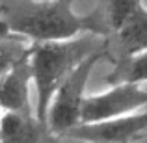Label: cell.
Instances as JSON below:
<instances>
[{"label":"cell","mask_w":147,"mask_h":143,"mask_svg":"<svg viewBox=\"0 0 147 143\" xmlns=\"http://www.w3.org/2000/svg\"><path fill=\"white\" fill-rule=\"evenodd\" d=\"M0 19L30 43L67 41L80 34L102 39L110 36L102 2L88 15H78L73 11V0H0Z\"/></svg>","instance_id":"6da1fadb"},{"label":"cell","mask_w":147,"mask_h":143,"mask_svg":"<svg viewBox=\"0 0 147 143\" xmlns=\"http://www.w3.org/2000/svg\"><path fill=\"white\" fill-rule=\"evenodd\" d=\"M100 50H106V39L93 34H82L67 41H47L30 45L32 82L37 91L36 119L47 128V111L54 91L76 69L80 61Z\"/></svg>","instance_id":"7a4b0ae2"},{"label":"cell","mask_w":147,"mask_h":143,"mask_svg":"<svg viewBox=\"0 0 147 143\" xmlns=\"http://www.w3.org/2000/svg\"><path fill=\"white\" fill-rule=\"evenodd\" d=\"M102 58H108L106 50L88 56L84 61L76 65V69L54 91L47 111V128L52 134L63 136L67 130L80 125V110H82V102L86 99L84 91H86L93 67Z\"/></svg>","instance_id":"3957f363"},{"label":"cell","mask_w":147,"mask_h":143,"mask_svg":"<svg viewBox=\"0 0 147 143\" xmlns=\"http://www.w3.org/2000/svg\"><path fill=\"white\" fill-rule=\"evenodd\" d=\"M147 106V89L134 84L114 86L104 93L86 97L80 110V125L112 121L136 113Z\"/></svg>","instance_id":"277c9868"},{"label":"cell","mask_w":147,"mask_h":143,"mask_svg":"<svg viewBox=\"0 0 147 143\" xmlns=\"http://www.w3.org/2000/svg\"><path fill=\"white\" fill-rule=\"evenodd\" d=\"M144 130H147V106L136 113L112 119V121L78 125L67 130L63 136L88 143H130Z\"/></svg>","instance_id":"5b68a950"},{"label":"cell","mask_w":147,"mask_h":143,"mask_svg":"<svg viewBox=\"0 0 147 143\" xmlns=\"http://www.w3.org/2000/svg\"><path fill=\"white\" fill-rule=\"evenodd\" d=\"M30 82H32V67L28 48V52L6 75L0 76V110L34 115V110L30 106Z\"/></svg>","instance_id":"8992f818"},{"label":"cell","mask_w":147,"mask_h":143,"mask_svg":"<svg viewBox=\"0 0 147 143\" xmlns=\"http://www.w3.org/2000/svg\"><path fill=\"white\" fill-rule=\"evenodd\" d=\"M147 50V9L140 6L106 39V56L115 61Z\"/></svg>","instance_id":"52a82bcc"},{"label":"cell","mask_w":147,"mask_h":143,"mask_svg":"<svg viewBox=\"0 0 147 143\" xmlns=\"http://www.w3.org/2000/svg\"><path fill=\"white\" fill-rule=\"evenodd\" d=\"M45 126L34 115L4 111L0 115V143H37Z\"/></svg>","instance_id":"ba28073f"},{"label":"cell","mask_w":147,"mask_h":143,"mask_svg":"<svg viewBox=\"0 0 147 143\" xmlns=\"http://www.w3.org/2000/svg\"><path fill=\"white\" fill-rule=\"evenodd\" d=\"M106 80L112 87L121 86V84H134V86L145 84L147 89V50L136 54V56L115 61L114 69L108 73Z\"/></svg>","instance_id":"9c48e42d"},{"label":"cell","mask_w":147,"mask_h":143,"mask_svg":"<svg viewBox=\"0 0 147 143\" xmlns=\"http://www.w3.org/2000/svg\"><path fill=\"white\" fill-rule=\"evenodd\" d=\"M100 2L104 6V17L110 34L115 32L142 6V0H100Z\"/></svg>","instance_id":"30bf717a"},{"label":"cell","mask_w":147,"mask_h":143,"mask_svg":"<svg viewBox=\"0 0 147 143\" xmlns=\"http://www.w3.org/2000/svg\"><path fill=\"white\" fill-rule=\"evenodd\" d=\"M28 39H6L0 41V76H4L30 48Z\"/></svg>","instance_id":"8fae6325"},{"label":"cell","mask_w":147,"mask_h":143,"mask_svg":"<svg viewBox=\"0 0 147 143\" xmlns=\"http://www.w3.org/2000/svg\"><path fill=\"white\" fill-rule=\"evenodd\" d=\"M43 2H47V0H43Z\"/></svg>","instance_id":"7c38bea8"}]
</instances>
